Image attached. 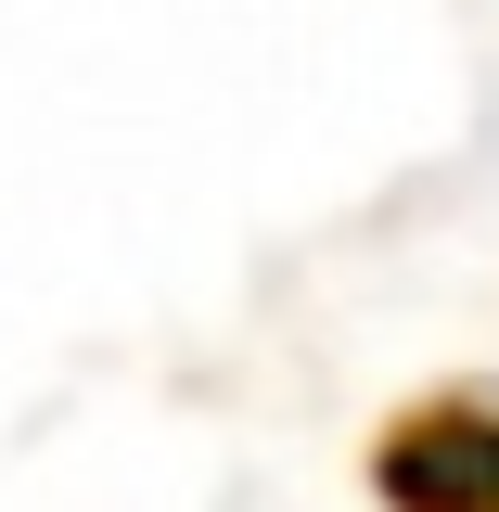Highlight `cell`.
Instances as JSON below:
<instances>
[{"mask_svg": "<svg viewBox=\"0 0 499 512\" xmlns=\"http://www.w3.org/2000/svg\"><path fill=\"white\" fill-rule=\"evenodd\" d=\"M372 474L397 512H499V410H423Z\"/></svg>", "mask_w": 499, "mask_h": 512, "instance_id": "cell-1", "label": "cell"}]
</instances>
